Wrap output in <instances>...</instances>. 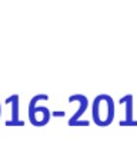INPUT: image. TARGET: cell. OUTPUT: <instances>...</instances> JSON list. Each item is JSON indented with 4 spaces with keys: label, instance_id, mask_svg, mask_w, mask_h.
<instances>
[{
    "label": "cell",
    "instance_id": "5",
    "mask_svg": "<svg viewBox=\"0 0 137 146\" xmlns=\"http://www.w3.org/2000/svg\"><path fill=\"white\" fill-rule=\"evenodd\" d=\"M6 103L12 108V117L6 122L7 126H24V120L20 119V96L17 93L9 96Z\"/></svg>",
    "mask_w": 137,
    "mask_h": 146
},
{
    "label": "cell",
    "instance_id": "6",
    "mask_svg": "<svg viewBox=\"0 0 137 146\" xmlns=\"http://www.w3.org/2000/svg\"><path fill=\"white\" fill-rule=\"evenodd\" d=\"M0 117H2V102H0Z\"/></svg>",
    "mask_w": 137,
    "mask_h": 146
},
{
    "label": "cell",
    "instance_id": "4",
    "mask_svg": "<svg viewBox=\"0 0 137 146\" xmlns=\"http://www.w3.org/2000/svg\"><path fill=\"white\" fill-rule=\"evenodd\" d=\"M120 105L124 106V120H120V126H137V120H134V98L131 93L120 98Z\"/></svg>",
    "mask_w": 137,
    "mask_h": 146
},
{
    "label": "cell",
    "instance_id": "3",
    "mask_svg": "<svg viewBox=\"0 0 137 146\" xmlns=\"http://www.w3.org/2000/svg\"><path fill=\"white\" fill-rule=\"evenodd\" d=\"M68 102H76L79 103L76 112L68 117V126H89L90 125V120H83V115L86 113V110L89 109L90 106V102L87 99L86 95H82V93H73L68 96Z\"/></svg>",
    "mask_w": 137,
    "mask_h": 146
},
{
    "label": "cell",
    "instance_id": "1",
    "mask_svg": "<svg viewBox=\"0 0 137 146\" xmlns=\"http://www.w3.org/2000/svg\"><path fill=\"white\" fill-rule=\"evenodd\" d=\"M114 115H116V106H114V100L110 95L100 93L93 99L92 117L97 126L106 127V126L111 125V122L114 120Z\"/></svg>",
    "mask_w": 137,
    "mask_h": 146
},
{
    "label": "cell",
    "instance_id": "2",
    "mask_svg": "<svg viewBox=\"0 0 137 146\" xmlns=\"http://www.w3.org/2000/svg\"><path fill=\"white\" fill-rule=\"evenodd\" d=\"M40 100H49V95L46 93H36L29 102V120L33 126L41 127L46 126L51 119V112L47 106L37 105Z\"/></svg>",
    "mask_w": 137,
    "mask_h": 146
}]
</instances>
